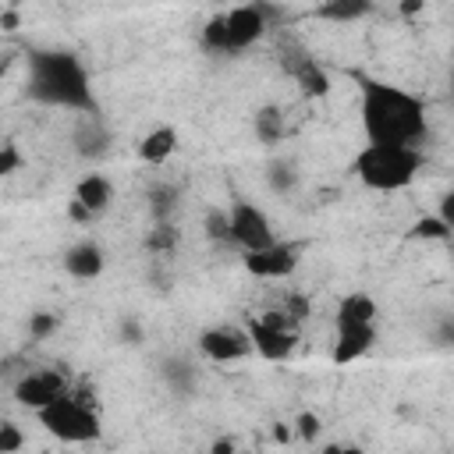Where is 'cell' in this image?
I'll return each instance as SVG.
<instances>
[{
	"label": "cell",
	"mask_w": 454,
	"mask_h": 454,
	"mask_svg": "<svg viewBox=\"0 0 454 454\" xmlns=\"http://www.w3.org/2000/svg\"><path fill=\"white\" fill-rule=\"evenodd\" d=\"M213 454H234V440H223V436H220V440L213 443Z\"/></svg>",
	"instance_id": "37"
},
{
	"label": "cell",
	"mask_w": 454,
	"mask_h": 454,
	"mask_svg": "<svg viewBox=\"0 0 454 454\" xmlns=\"http://www.w3.org/2000/svg\"><path fill=\"white\" fill-rule=\"evenodd\" d=\"M74 199L96 216V213H103L106 206H110V199H114V188H110V181L103 177V174H85L78 184H74Z\"/></svg>",
	"instance_id": "13"
},
{
	"label": "cell",
	"mask_w": 454,
	"mask_h": 454,
	"mask_svg": "<svg viewBox=\"0 0 454 454\" xmlns=\"http://www.w3.org/2000/svg\"><path fill=\"white\" fill-rule=\"evenodd\" d=\"M284 316L298 326V323L309 316V298H305V294H287V301H284Z\"/></svg>",
	"instance_id": "27"
},
{
	"label": "cell",
	"mask_w": 454,
	"mask_h": 454,
	"mask_svg": "<svg viewBox=\"0 0 454 454\" xmlns=\"http://www.w3.org/2000/svg\"><path fill=\"white\" fill-rule=\"evenodd\" d=\"M294 433H298L301 440H312V436L319 433V415H312V411H301V415L294 419Z\"/></svg>",
	"instance_id": "29"
},
{
	"label": "cell",
	"mask_w": 454,
	"mask_h": 454,
	"mask_svg": "<svg viewBox=\"0 0 454 454\" xmlns=\"http://www.w3.org/2000/svg\"><path fill=\"white\" fill-rule=\"evenodd\" d=\"M199 351H202L209 362L227 365V362L248 358L255 348H252L248 326H209V330L199 333Z\"/></svg>",
	"instance_id": "8"
},
{
	"label": "cell",
	"mask_w": 454,
	"mask_h": 454,
	"mask_svg": "<svg viewBox=\"0 0 454 454\" xmlns=\"http://www.w3.org/2000/svg\"><path fill=\"white\" fill-rule=\"evenodd\" d=\"M177 149V131L174 128H153L142 142H138V156L145 160V163H163L170 153Z\"/></svg>",
	"instance_id": "17"
},
{
	"label": "cell",
	"mask_w": 454,
	"mask_h": 454,
	"mask_svg": "<svg viewBox=\"0 0 454 454\" xmlns=\"http://www.w3.org/2000/svg\"><path fill=\"white\" fill-rule=\"evenodd\" d=\"M248 337H252V348L255 355H262L266 362H284L294 355V344H298V326L280 312H262L255 319H248Z\"/></svg>",
	"instance_id": "6"
},
{
	"label": "cell",
	"mask_w": 454,
	"mask_h": 454,
	"mask_svg": "<svg viewBox=\"0 0 454 454\" xmlns=\"http://www.w3.org/2000/svg\"><path fill=\"white\" fill-rule=\"evenodd\" d=\"M18 25H21V14H18L11 4H7V7H0V28H4V32H14Z\"/></svg>",
	"instance_id": "31"
},
{
	"label": "cell",
	"mask_w": 454,
	"mask_h": 454,
	"mask_svg": "<svg viewBox=\"0 0 454 454\" xmlns=\"http://www.w3.org/2000/svg\"><path fill=\"white\" fill-rule=\"evenodd\" d=\"M376 340V326H337V344H333V362L348 365L362 358Z\"/></svg>",
	"instance_id": "12"
},
{
	"label": "cell",
	"mask_w": 454,
	"mask_h": 454,
	"mask_svg": "<svg viewBox=\"0 0 454 454\" xmlns=\"http://www.w3.org/2000/svg\"><path fill=\"white\" fill-rule=\"evenodd\" d=\"M255 135H259V142H266V145L280 142V138H284V114H280L277 106L255 110Z\"/></svg>",
	"instance_id": "19"
},
{
	"label": "cell",
	"mask_w": 454,
	"mask_h": 454,
	"mask_svg": "<svg viewBox=\"0 0 454 454\" xmlns=\"http://www.w3.org/2000/svg\"><path fill=\"white\" fill-rule=\"evenodd\" d=\"M454 231L440 220V216H422V220H415V227H411V238H429V241H447Z\"/></svg>",
	"instance_id": "21"
},
{
	"label": "cell",
	"mask_w": 454,
	"mask_h": 454,
	"mask_svg": "<svg viewBox=\"0 0 454 454\" xmlns=\"http://www.w3.org/2000/svg\"><path fill=\"white\" fill-rule=\"evenodd\" d=\"M106 142H110V135L103 131V124L96 121V114H85L82 121H78V128H74V145H78V153L82 156H103L106 153Z\"/></svg>",
	"instance_id": "15"
},
{
	"label": "cell",
	"mask_w": 454,
	"mask_h": 454,
	"mask_svg": "<svg viewBox=\"0 0 454 454\" xmlns=\"http://www.w3.org/2000/svg\"><path fill=\"white\" fill-rule=\"evenodd\" d=\"M206 238L231 241V213L227 209H209L206 213Z\"/></svg>",
	"instance_id": "23"
},
{
	"label": "cell",
	"mask_w": 454,
	"mask_h": 454,
	"mask_svg": "<svg viewBox=\"0 0 454 454\" xmlns=\"http://www.w3.org/2000/svg\"><path fill=\"white\" fill-rule=\"evenodd\" d=\"M422 11V4L419 0H408V4H401V14H419Z\"/></svg>",
	"instance_id": "38"
},
{
	"label": "cell",
	"mask_w": 454,
	"mask_h": 454,
	"mask_svg": "<svg viewBox=\"0 0 454 454\" xmlns=\"http://www.w3.org/2000/svg\"><path fill=\"white\" fill-rule=\"evenodd\" d=\"M103 266H106V259H103V248L96 241H78L64 252V270L74 280H92L103 273Z\"/></svg>",
	"instance_id": "11"
},
{
	"label": "cell",
	"mask_w": 454,
	"mask_h": 454,
	"mask_svg": "<svg viewBox=\"0 0 454 454\" xmlns=\"http://www.w3.org/2000/svg\"><path fill=\"white\" fill-rule=\"evenodd\" d=\"M227 213H231V241H234L245 255H248V252H262V248L277 245L273 227H270V216H266L255 202L238 199Z\"/></svg>",
	"instance_id": "7"
},
{
	"label": "cell",
	"mask_w": 454,
	"mask_h": 454,
	"mask_svg": "<svg viewBox=\"0 0 454 454\" xmlns=\"http://www.w3.org/2000/svg\"><path fill=\"white\" fill-rule=\"evenodd\" d=\"M436 340H440V344H454V319H443V323H440Z\"/></svg>",
	"instance_id": "33"
},
{
	"label": "cell",
	"mask_w": 454,
	"mask_h": 454,
	"mask_svg": "<svg viewBox=\"0 0 454 454\" xmlns=\"http://www.w3.org/2000/svg\"><path fill=\"white\" fill-rule=\"evenodd\" d=\"M245 270L252 277H266V280H284L298 270V245L291 241H277L262 252H248L245 255Z\"/></svg>",
	"instance_id": "10"
},
{
	"label": "cell",
	"mask_w": 454,
	"mask_h": 454,
	"mask_svg": "<svg viewBox=\"0 0 454 454\" xmlns=\"http://www.w3.org/2000/svg\"><path fill=\"white\" fill-rule=\"evenodd\" d=\"M419 170H422V153L411 145H372L369 142L355 156V174L362 177V184H369L376 192L408 188Z\"/></svg>",
	"instance_id": "3"
},
{
	"label": "cell",
	"mask_w": 454,
	"mask_h": 454,
	"mask_svg": "<svg viewBox=\"0 0 454 454\" xmlns=\"http://www.w3.org/2000/svg\"><path fill=\"white\" fill-rule=\"evenodd\" d=\"M337 326H376V301L362 291L348 294L337 309Z\"/></svg>",
	"instance_id": "14"
},
{
	"label": "cell",
	"mask_w": 454,
	"mask_h": 454,
	"mask_svg": "<svg viewBox=\"0 0 454 454\" xmlns=\"http://www.w3.org/2000/svg\"><path fill=\"white\" fill-rule=\"evenodd\" d=\"M174 241H177V231H174L170 223H156V231L145 238V245H149L153 252H170Z\"/></svg>",
	"instance_id": "25"
},
{
	"label": "cell",
	"mask_w": 454,
	"mask_h": 454,
	"mask_svg": "<svg viewBox=\"0 0 454 454\" xmlns=\"http://www.w3.org/2000/svg\"><path fill=\"white\" fill-rule=\"evenodd\" d=\"M21 443H25L21 429H18L14 422H4V426H0V454H18Z\"/></svg>",
	"instance_id": "26"
},
{
	"label": "cell",
	"mask_w": 454,
	"mask_h": 454,
	"mask_svg": "<svg viewBox=\"0 0 454 454\" xmlns=\"http://www.w3.org/2000/svg\"><path fill=\"white\" fill-rule=\"evenodd\" d=\"M35 419L43 422L46 433H53V436L64 440V443H92V440H99V433H103L96 408H92L85 397H78V394L57 397V401L46 404L43 411H35Z\"/></svg>",
	"instance_id": "5"
},
{
	"label": "cell",
	"mask_w": 454,
	"mask_h": 454,
	"mask_svg": "<svg viewBox=\"0 0 454 454\" xmlns=\"http://www.w3.org/2000/svg\"><path fill=\"white\" fill-rule=\"evenodd\" d=\"M67 216H71L74 223H89V220H92V213H89V209H85L78 199H71V202H67Z\"/></svg>",
	"instance_id": "32"
},
{
	"label": "cell",
	"mask_w": 454,
	"mask_h": 454,
	"mask_svg": "<svg viewBox=\"0 0 454 454\" xmlns=\"http://www.w3.org/2000/svg\"><path fill=\"white\" fill-rule=\"evenodd\" d=\"M18 167H21L18 145H14V142H4V145H0V174H14Z\"/></svg>",
	"instance_id": "28"
},
{
	"label": "cell",
	"mask_w": 454,
	"mask_h": 454,
	"mask_svg": "<svg viewBox=\"0 0 454 454\" xmlns=\"http://www.w3.org/2000/svg\"><path fill=\"white\" fill-rule=\"evenodd\" d=\"M372 11V4L365 0H330V4H319L316 7V18H326V21H358Z\"/></svg>",
	"instance_id": "18"
},
{
	"label": "cell",
	"mask_w": 454,
	"mask_h": 454,
	"mask_svg": "<svg viewBox=\"0 0 454 454\" xmlns=\"http://www.w3.org/2000/svg\"><path fill=\"white\" fill-rule=\"evenodd\" d=\"M28 96L46 106L78 110L82 117L96 114L89 74H85L82 60L67 50H32L28 53Z\"/></svg>",
	"instance_id": "2"
},
{
	"label": "cell",
	"mask_w": 454,
	"mask_h": 454,
	"mask_svg": "<svg viewBox=\"0 0 454 454\" xmlns=\"http://www.w3.org/2000/svg\"><path fill=\"white\" fill-rule=\"evenodd\" d=\"M149 199H153V216H156V223H170V209H174L177 192L163 184V188H153Z\"/></svg>",
	"instance_id": "22"
},
{
	"label": "cell",
	"mask_w": 454,
	"mask_h": 454,
	"mask_svg": "<svg viewBox=\"0 0 454 454\" xmlns=\"http://www.w3.org/2000/svg\"><path fill=\"white\" fill-rule=\"evenodd\" d=\"M57 323H60L57 312H32V316H28V337H32V340H46V337L57 330Z\"/></svg>",
	"instance_id": "24"
},
{
	"label": "cell",
	"mask_w": 454,
	"mask_h": 454,
	"mask_svg": "<svg viewBox=\"0 0 454 454\" xmlns=\"http://www.w3.org/2000/svg\"><path fill=\"white\" fill-rule=\"evenodd\" d=\"M266 181H270V188L273 192H291L294 184H298V170L291 167V163H284V160H273L270 163V170H266Z\"/></svg>",
	"instance_id": "20"
},
{
	"label": "cell",
	"mask_w": 454,
	"mask_h": 454,
	"mask_svg": "<svg viewBox=\"0 0 454 454\" xmlns=\"http://www.w3.org/2000/svg\"><path fill=\"white\" fill-rule=\"evenodd\" d=\"M71 394L67 390V380L60 369H35V372H25L18 383H14V397L18 404L32 408V411H43L46 404H53L57 397Z\"/></svg>",
	"instance_id": "9"
},
{
	"label": "cell",
	"mask_w": 454,
	"mask_h": 454,
	"mask_svg": "<svg viewBox=\"0 0 454 454\" xmlns=\"http://www.w3.org/2000/svg\"><path fill=\"white\" fill-rule=\"evenodd\" d=\"M436 216H440V220H443L450 231H454V188H450V192L440 199V213H436Z\"/></svg>",
	"instance_id": "30"
},
{
	"label": "cell",
	"mask_w": 454,
	"mask_h": 454,
	"mask_svg": "<svg viewBox=\"0 0 454 454\" xmlns=\"http://www.w3.org/2000/svg\"><path fill=\"white\" fill-rule=\"evenodd\" d=\"M291 436H294V429H291V426H284V422H277V426H273V440H277V443H287Z\"/></svg>",
	"instance_id": "34"
},
{
	"label": "cell",
	"mask_w": 454,
	"mask_h": 454,
	"mask_svg": "<svg viewBox=\"0 0 454 454\" xmlns=\"http://www.w3.org/2000/svg\"><path fill=\"white\" fill-rule=\"evenodd\" d=\"M142 340V330L135 323H124V344H138Z\"/></svg>",
	"instance_id": "36"
},
{
	"label": "cell",
	"mask_w": 454,
	"mask_h": 454,
	"mask_svg": "<svg viewBox=\"0 0 454 454\" xmlns=\"http://www.w3.org/2000/svg\"><path fill=\"white\" fill-rule=\"evenodd\" d=\"M291 74H294V82H298V89H301L305 96H326V92H330V74H326L312 57L294 60V64H291Z\"/></svg>",
	"instance_id": "16"
},
{
	"label": "cell",
	"mask_w": 454,
	"mask_h": 454,
	"mask_svg": "<svg viewBox=\"0 0 454 454\" xmlns=\"http://www.w3.org/2000/svg\"><path fill=\"white\" fill-rule=\"evenodd\" d=\"M362 128L372 145H411L426 138V103L390 82L362 85Z\"/></svg>",
	"instance_id": "1"
},
{
	"label": "cell",
	"mask_w": 454,
	"mask_h": 454,
	"mask_svg": "<svg viewBox=\"0 0 454 454\" xmlns=\"http://www.w3.org/2000/svg\"><path fill=\"white\" fill-rule=\"evenodd\" d=\"M319 454H362L358 447H344V443H326Z\"/></svg>",
	"instance_id": "35"
},
{
	"label": "cell",
	"mask_w": 454,
	"mask_h": 454,
	"mask_svg": "<svg viewBox=\"0 0 454 454\" xmlns=\"http://www.w3.org/2000/svg\"><path fill=\"white\" fill-rule=\"evenodd\" d=\"M266 28H270V21H266L262 7L259 4H241V7H231V11L206 21L202 46L213 50V53H241L252 43H259L266 35Z\"/></svg>",
	"instance_id": "4"
}]
</instances>
